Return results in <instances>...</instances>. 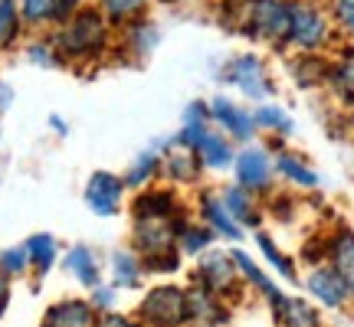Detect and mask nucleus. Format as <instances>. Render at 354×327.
I'll return each instance as SVG.
<instances>
[{"label":"nucleus","instance_id":"36","mask_svg":"<svg viewBox=\"0 0 354 327\" xmlns=\"http://www.w3.org/2000/svg\"><path fill=\"white\" fill-rule=\"evenodd\" d=\"M26 262H30V252H26V249L3 252V268H7V272H24Z\"/></svg>","mask_w":354,"mask_h":327},{"label":"nucleus","instance_id":"35","mask_svg":"<svg viewBox=\"0 0 354 327\" xmlns=\"http://www.w3.org/2000/svg\"><path fill=\"white\" fill-rule=\"evenodd\" d=\"M115 281H118V285H135V281H138V265H135V259L125 255V252L115 255Z\"/></svg>","mask_w":354,"mask_h":327},{"label":"nucleus","instance_id":"9","mask_svg":"<svg viewBox=\"0 0 354 327\" xmlns=\"http://www.w3.org/2000/svg\"><path fill=\"white\" fill-rule=\"evenodd\" d=\"M203 164L194 148H180V144H167V151L161 154V174L177 184H194L201 177Z\"/></svg>","mask_w":354,"mask_h":327},{"label":"nucleus","instance_id":"37","mask_svg":"<svg viewBox=\"0 0 354 327\" xmlns=\"http://www.w3.org/2000/svg\"><path fill=\"white\" fill-rule=\"evenodd\" d=\"M13 101V88L7 86V82H0V112H7Z\"/></svg>","mask_w":354,"mask_h":327},{"label":"nucleus","instance_id":"5","mask_svg":"<svg viewBox=\"0 0 354 327\" xmlns=\"http://www.w3.org/2000/svg\"><path fill=\"white\" fill-rule=\"evenodd\" d=\"M233 174H236V184L253 193H266L276 184V157L266 151L263 144H243V151H236V161H233Z\"/></svg>","mask_w":354,"mask_h":327},{"label":"nucleus","instance_id":"29","mask_svg":"<svg viewBox=\"0 0 354 327\" xmlns=\"http://www.w3.org/2000/svg\"><path fill=\"white\" fill-rule=\"evenodd\" d=\"M26 59L33 66H43V69H59L66 63L59 46H56V39H33L30 46H26Z\"/></svg>","mask_w":354,"mask_h":327},{"label":"nucleus","instance_id":"23","mask_svg":"<svg viewBox=\"0 0 354 327\" xmlns=\"http://www.w3.org/2000/svg\"><path fill=\"white\" fill-rule=\"evenodd\" d=\"M276 315H279V324L282 327H318V311L308 308L305 301L282 298V301L276 304Z\"/></svg>","mask_w":354,"mask_h":327},{"label":"nucleus","instance_id":"30","mask_svg":"<svg viewBox=\"0 0 354 327\" xmlns=\"http://www.w3.org/2000/svg\"><path fill=\"white\" fill-rule=\"evenodd\" d=\"M233 262L240 265V272H243V275H246V278H250V281H253L256 288H263L266 295H269V298H272V301H276V304L282 301V295H279V291H276V285H272V281H269V278H266L263 272H259V268H256V265L250 262V255H246V252H233Z\"/></svg>","mask_w":354,"mask_h":327},{"label":"nucleus","instance_id":"22","mask_svg":"<svg viewBox=\"0 0 354 327\" xmlns=\"http://www.w3.org/2000/svg\"><path fill=\"white\" fill-rule=\"evenodd\" d=\"M102 13H105V20L112 26H125L131 20H138L145 7H148V0H99L95 3Z\"/></svg>","mask_w":354,"mask_h":327},{"label":"nucleus","instance_id":"13","mask_svg":"<svg viewBox=\"0 0 354 327\" xmlns=\"http://www.w3.org/2000/svg\"><path fill=\"white\" fill-rule=\"evenodd\" d=\"M201 216L203 223L214 229V232H220V236H227V239H240L243 229L240 223L230 216L227 203H223V197H214V193H203L201 197Z\"/></svg>","mask_w":354,"mask_h":327},{"label":"nucleus","instance_id":"27","mask_svg":"<svg viewBox=\"0 0 354 327\" xmlns=\"http://www.w3.org/2000/svg\"><path fill=\"white\" fill-rule=\"evenodd\" d=\"M174 193L167 190H151V193H141L135 203V213L138 216H174Z\"/></svg>","mask_w":354,"mask_h":327},{"label":"nucleus","instance_id":"4","mask_svg":"<svg viewBox=\"0 0 354 327\" xmlns=\"http://www.w3.org/2000/svg\"><path fill=\"white\" fill-rule=\"evenodd\" d=\"M223 82L233 86L240 95H246L250 101H269L276 95V79L269 72V66H266L263 56H256V52H240V56H233L227 66H223Z\"/></svg>","mask_w":354,"mask_h":327},{"label":"nucleus","instance_id":"34","mask_svg":"<svg viewBox=\"0 0 354 327\" xmlns=\"http://www.w3.org/2000/svg\"><path fill=\"white\" fill-rule=\"evenodd\" d=\"M256 242H259V249H263L266 255H269V262L276 265L282 275H286V278H295V265H292L289 259H286V255H282V252H279L276 246H272V239H269L266 232H259V239H256Z\"/></svg>","mask_w":354,"mask_h":327},{"label":"nucleus","instance_id":"16","mask_svg":"<svg viewBox=\"0 0 354 327\" xmlns=\"http://www.w3.org/2000/svg\"><path fill=\"white\" fill-rule=\"evenodd\" d=\"M328 255H331V268L342 275V281L354 295V232L351 229H342V232L331 239Z\"/></svg>","mask_w":354,"mask_h":327},{"label":"nucleus","instance_id":"15","mask_svg":"<svg viewBox=\"0 0 354 327\" xmlns=\"http://www.w3.org/2000/svg\"><path fill=\"white\" fill-rule=\"evenodd\" d=\"M253 118H256V128L266 131V135H276V138H289L295 131V118H292L282 105L276 101H259L253 108Z\"/></svg>","mask_w":354,"mask_h":327},{"label":"nucleus","instance_id":"32","mask_svg":"<svg viewBox=\"0 0 354 327\" xmlns=\"http://www.w3.org/2000/svg\"><path fill=\"white\" fill-rule=\"evenodd\" d=\"M214 239V229L210 226H184L180 229V246L184 252H203Z\"/></svg>","mask_w":354,"mask_h":327},{"label":"nucleus","instance_id":"7","mask_svg":"<svg viewBox=\"0 0 354 327\" xmlns=\"http://www.w3.org/2000/svg\"><path fill=\"white\" fill-rule=\"evenodd\" d=\"M125 197V180L122 177L109 174V170H95L92 180L86 184V203L92 213L99 216H115Z\"/></svg>","mask_w":354,"mask_h":327},{"label":"nucleus","instance_id":"1","mask_svg":"<svg viewBox=\"0 0 354 327\" xmlns=\"http://www.w3.org/2000/svg\"><path fill=\"white\" fill-rule=\"evenodd\" d=\"M223 23L253 43L286 50L289 43L292 0H223Z\"/></svg>","mask_w":354,"mask_h":327},{"label":"nucleus","instance_id":"12","mask_svg":"<svg viewBox=\"0 0 354 327\" xmlns=\"http://www.w3.org/2000/svg\"><path fill=\"white\" fill-rule=\"evenodd\" d=\"M308 291L315 295L318 301L325 304V308H342L344 301H348V285L342 281V275L335 272V268H315L312 275H308Z\"/></svg>","mask_w":354,"mask_h":327},{"label":"nucleus","instance_id":"41","mask_svg":"<svg viewBox=\"0 0 354 327\" xmlns=\"http://www.w3.org/2000/svg\"><path fill=\"white\" fill-rule=\"evenodd\" d=\"M3 304H7V285H3V278H0V311H3Z\"/></svg>","mask_w":354,"mask_h":327},{"label":"nucleus","instance_id":"24","mask_svg":"<svg viewBox=\"0 0 354 327\" xmlns=\"http://www.w3.org/2000/svg\"><path fill=\"white\" fill-rule=\"evenodd\" d=\"M328 86L342 101L354 105V56H344L342 63L328 66Z\"/></svg>","mask_w":354,"mask_h":327},{"label":"nucleus","instance_id":"39","mask_svg":"<svg viewBox=\"0 0 354 327\" xmlns=\"http://www.w3.org/2000/svg\"><path fill=\"white\" fill-rule=\"evenodd\" d=\"M95 304H112V291H109V288H102L99 295H95Z\"/></svg>","mask_w":354,"mask_h":327},{"label":"nucleus","instance_id":"25","mask_svg":"<svg viewBox=\"0 0 354 327\" xmlns=\"http://www.w3.org/2000/svg\"><path fill=\"white\" fill-rule=\"evenodd\" d=\"M20 26H24L20 3H17V0H0V50H7V46L17 43Z\"/></svg>","mask_w":354,"mask_h":327},{"label":"nucleus","instance_id":"40","mask_svg":"<svg viewBox=\"0 0 354 327\" xmlns=\"http://www.w3.org/2000/svg\"><path fill=\"white\" fill-rule=\"evenodd\" d=\"M102 327H131V324H128V321H122V317H109Z\"/></svg>","mask_w":354,"mask_h":327},{"label":"nucleus","instance_id":"28","mask_svg":"<svg viewBox=\"0 0 354 327\" xmlns=\"http://www.w3.org/2000/svg\"><path fill=\"white\" fill-rule=\"evenodd\" d=\"M43 327H88V308L86 304H79V301L56 304Z\"/></svg>","mask_w":354,"mask_h":327},{"label":"nucleus","instance_id":"11","mask_svg":"<svg viewBox=\"0 0 354 327\" xmlns=\"http://www.w3.org/2000/svg\"><path fill=\"white\" fill-rule=\"evenodd\" d=\"M276 177H282L286 184H292V187H302V190L322 187V174H318L315 167L305 161L302 154H295V151H279L276 154Z\"/></svg>","mask_w":354,"mask_h":327},{"label":"nucleus","instance_id":"17","mask_svg":"<svg viewBox=\"0 0 354 327\" xmlns=\"http://www.w3.org/2000/svg\"><path fill=\"white\" fill-rule=\"evenodd\" d=\"M122 33H125V46L135 52L138 59H145V56L158 46V39H161V30H158L145 13H141L138 20H131V23L122 26Z\"/></svg>","mask_w":354,"mask_h":327},{"label":"nucleus","instance_id":"38","mask_svg":"<svg viewBox=\"0 0 354 327\" xmlns=\"http://www.w3.org/2000/svg\"><path fill=\"white\" fill-rule=\"evenodd\" d=\"M50 125H53V131H56V135H66V121L59 118V115H53V118H50Z\"/></svg>","mask_w":354,"mask_h":327},{"label":"nucleus","instance_id":"14","mask_svg":"<svg viewBox=\"0 0 354 327\" xmlns=\"http://www.w3.org/2000/svg\"><path fill=\"white\" fill-rule=\"evenodd\" d=\"M223 203H227L230 216L240 223V226H259V203H256V193L253 190L240 187V184H233V187H227L223 193Z\"/></svg>","mask_w":354,"mask_h":327},{"label":"nucleus","instance_id":"21","mask_svg":"<svg viewBox=\"0 0 354 327\" xmlns=\"http://www.w3.org/2000/svg\"><path fill=\"white\" fill-rule=\"evenodd\" d=\"M161 154L165 151H158V148L141 151L138 157H135V164L128 167V174L122 177V180H125V187H145L154 174H161Z\"/></svg>","mask_w":354,"mask_h":327},{"label":"nucleus","instance_id":"10","mask_svg":"<svg viewBox=\"0 0 354 327\" xmlns=\"http://www.w3.org/2000/svg\"><path fill=\"white\" fill-rule=\"evenodd\" d=\"M194 151H197V157H201L203 170H230L233 161H236L233 141H230L223 131H216V128H210V131L203 135L201 144H197Z\"/></svg>","mask_w":354,"mask_h":327},{"label":"nucleus","instance_id":"31","mask_svg":"<svg viewBox=\"0 0 354 327\" xmlns=\"http://www.w3.org/2000/svg\"><path fill=\"white\" fill-rule=\"evenodd\" d=\"M331 20H335V30H342L348 39H354V0H331Z\"/></svg>","mask_w":354,"mask_h":327},{"label":"nucleus","instance_id":"6","mask_svg":"<svg viewBox=\"0 0 354 327\" xmlns=\"http://www.w3.org/2000/svg\"><path fill=\"white\" fill-rule=\"evenodd\" d=\"M210 121L216 131H223L233 144H250L256 138V118L250 108H243L236 99L230 95H214L210 99Z\"/></svg>","mask_w":354,"mask_h":327},{"label":"nucleus","instance_id":"19","mask_svg":"<svg viewBox=\"0 0 354 327\" xmlns=\"http://www.w3.org/2000/svg\"><path fill=\"white\" fill-rule=\"evenodd\" d=\"M201 278H203L207 288L227 291L230 285L236 281V275H233V259L223 255V252H210V255L201 262Z\"/></svg>","mask_w":354,"mask_h":327},{"label":"nucleus","instance_id":"3","mask_svg":"<svg viewBox=\"0 0 354 327\" xmlns=\"http://www.w3.org/2000/svg\"><path fill=\"white\" fill-rule=\"evenodd\" d=\"M335 39V20L318 0H292L289 43L286 50L295 52H322Z\"/></svg>","mask_w":354,"mask_h":327},{"label":"nucleus","instance_id":"33","mask_svg":"<svg viewBox=\"0 0 354 327\" xmlns=\"http://www.w3.org/2000/svg\"><path fill=\"white\" fill-rule=\"evenodd\" d=\"M26 252H30V259L39 268H50L53 255H56V242H53V236H33V239L26 242Z\"/></svg>","mask_w":354,"mask_h":327},{"label":"nucleus","instance_id":"2","mask_svg":"<svg viewBox=\"0 0 354 327\" xmlns=\"http://www.w3.org/2000/svg\"><path fill=\"white\" fill-rule=\"evenodd\" d=\"M109 30L112 23L105 20V13L99 7H79L76 13H69L59 30H56V46L63 52L66 63L73 59H95L109 50Z\"/></svg>","mask_w":354,"mask_h":327},{"label":"nucleus","instance_id":"18","mask_svg":"<svg viewBox=\"0 0 354 327\" xmlns=\"http://www.w3.org/2000/svg\"><path fill=\"white\" fill-rule=\"evenodd\" d=\"M328 66L325 59H318V52H299L292 59V79L299 88H315L322 82H328Z\"/></svg>","mask_w":354,"mask_h":327},{"label":"nucleus","instance_id":"20","mask_svg":"<svg viewBox=\"0 0 354 327\" xmlns=\"http://www.w3.org/2000/svg\"><path fill=\"white\" fill-rule=\"evenodd\" d=\"M20 3V17L26 26H46V23H63L59 13V0H17Z\"/></svg>","mask_w":354,"mask_h":327},{"label":"nucleus","instance_id":"26","mask_svg":"<svg viewBox=\"0 0 354 327\" xmlns=\"http://www.w3.org/2000/svg\"><path fill=\"white\" fill-rule=\"evenodd\" d=\"M69 272L82 281V285H99V262H95V255L86 249V246H76V249L69 252Z\"/></svg>","mask_w":354,"mask_h":327},{"label":"nucleus","instance_id":"8","mask_svg":"<svg viewBox=\"0 0 354 327\" xmlns=\"http://www.w3.org/2000/svg\"><path fill=\"white\" fill-rule=\"evenodd\" d=\"M145 315L165 327H174L177 321L187 317V298L177 288H154L145 301Z\"/></svg>","mask_w":354,"mask_h":327}]
</instances>
